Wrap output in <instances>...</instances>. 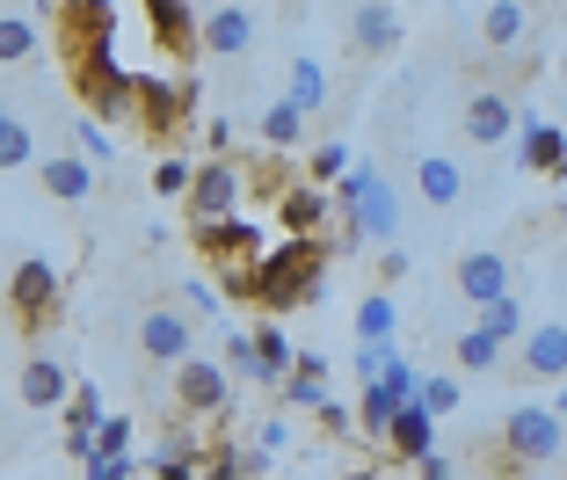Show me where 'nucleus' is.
Here are the masks:
<instances>
[{
  "label": "nucleus",
  "instance_id": "f257e3e1",
  "mask_svg": "<svg viewBox=\"0 0 567 480\" xmlns=\"http://www.w3.org/2000/svg\"><path fill=\"white\" fill-rule=\"evenodd\" d=\"M320 284H328V248H320V241H277L255 269L218 277V292L255 298L262 314H291V306H313Z\"/></svg>",
  "mask_w": 567,
  "mask_h": 480
},
{
  "label": "nucleus",
  "instance_id": "f03ea898",
  "mask_svg": "<svg viewBox=\"0 0 567 480\" xmlns=\"http://www.w3.org/2000/svg\"><path fill=\"white\" fill-rule=\"evenodd\" d=\"M73 88H81L87 116H102V124H132V73H124L110 51H73Z\"/></svg>",
  "mask_w": 567,
  "mask_h": 480
},
{
  "label": "nucleus",
  "instance_id": "7ed1b4c3",
  "mask_svg": "<svg viewBox=\"0 0 567 480\" xmlns=\"http://www.w3.org/2000/svg\"><path fill=\"white\" fill-rule=\"evenodd\" d=\"M502 451L517 466H553V459H567V422L553 408H538V400H524V408H509V422H502Z\"/></svg>",
  "mask_w": 567,
  "mask_h": 480
},
{
  "label": "nucleus",
  "instance_id": "20e7f679",
  "mask_svg": "<svg viewBox=\"0 0 567 480\" xmlns=\"http://www.w3.org/2000/svg\"><path fill=\"white\" fill-rule=\"evenodd\" d=\"M189 102H197V88H189V81H161V73H146V81H132V124L167 146V139L183 132Z\"/></svg>",
  "mask_w": 567,
  "mask_h": 480
},
{
  "label": "nucleus",
  "instance_id": "39448f33",
  "mask_svg": "<svg viewBox=\"0 0 567 480\" xmlns=\"http://www.w3.org/2000/svg\"><path fill=\"white\" fill-rule=\"evenodd\" d=\"M8 314H16L22 335H37L51 314H59V263H44V255H30V263L8 269Z\"/></svg>",
  "mask_w": 567,
  "mask_h": 480
},
{
  "label": "nucleus",
  "instance_id": "423d86ee",
  "mask_svg": "<svg viewBox=\"0 0 567 480\" xmlns=\"http://www.w3.org/2000/svg\"><path fill=\"white\" fill-rule=\"evenodd\" d=\"M197 248L204 263H218V277H234V269H255L269 255V233L248 218H218V226H197Z\"/></svg>",
  "mask_w": 567,
  "mask_h": 480
},
{
  "label": "nucleus",
  "instance_id": "0eeeda50",
  "mask_svg": "<svg viewBox=\"0 0 567 480\" xmlns=\"http://www.w3.org/2000/svg\"><path fill=\"white\" fill-rule=\"evenodd\" d=\"M517 371L538 386H567V320H532L517 343Z\"/></svg>",
  "mask_w": 567,
  "mask_h": 480
},
{
  "label": "nucleus",
  "instance_id": "6e6552de",
  "mask_svg": "<svg viewBox=\"0 0 567 480\" xmlns=\"http://www.w3.org/2000/svg\"><path fill=\"white\" fill-rule=\"evenodd\" d=\"M189 218L218 226V218H240V167L234 161H204L197 183H189Z\"/></svg>",
  "mask_w": 567,
  "mask_h": 480
},
{
  "label": "nucleus",
  "instance_id": "1a4fd4ad",
  "mask_svg": "<svg viewBox=\"0 0 567 480\" xmlns=\"http://www.w3.org/2000/svg\"><path fill=\"white\" fill-rule=\"evenodd\" d=\"M458 132H466V146H509V132H517V102H509V88H473Z\"/></svg>",
  "mask_w": 567,
  "mask_h": 480
},
{
  "label": "nucleus",
  "instance_id": "9d476101",
  "mask_svg": "<svg viewBox=\"0 0 567 480\" xmlns=\"http://www.w3.org/2000/svg\"><path fill=\"white\" fill-rule=\"evenodd\" d=\"M226 400H234V386H226V371L212 357H183L175 365V408L183 415H226Z\"/></svg>",
  "mask_w": 567,
  "mask_h": 480
},
{
  "label": "nucleus",
  "instance_id": "9b49d317",
  "mask_svg": "<svg viewBox=\"0 0 567 480\" xmlns=\"http://www.w3.org/2000/svg\"><path fill=\"white\" fill-rule=\"evenodd\" d=\"M451 292L466 298L473 314H481V306H495V298H509V255H495V248H473L466 263L451 269Z\"/></svg>",
  "mask_w": 567,
  "mask_h": 480
},
{
  "label": "nucleus",
  "instance_id": "f8f14e48",
  "mask_svg": "<svg viewBox=\"0 0 567 480\" xmlns=\"http://www.w3.org/2000/svg\"><path fill=\"white\" fill-rule=\"evenodd\" d=\"M138 349H146L153 365H183V357H197V320L153 306V314L138 320Z\"/></svg>",
  "mask_w": 567,
  "mask_h": 480
},
{
  "label": "nucleus",
  "instance_id": "ddd939ff",
  "mask_svg": "<svg viewBox=\"0 0 567 480\" xmlns=\"http://www.w3.org/2000/svg\"><path fill=\"white\" fill-rule=\"evenodd\" d=\"M146 22H153V44L167 59H197L204 51V22L189 16V0H146Z\"/></svg>",
  "mask_w": 567,
  "mask_h": 480
},
{
  "label": "nucleus",
  "instance_id": "4468645a",
  "mask_svg": "<svg viewBox=\"0 0 567 480\" xmlns=\"http://www.w3.org/2000/svg\"><path fill=\"white\" fill-rule=\"evenodd\" d=\"M59 30H66V59L73 51H110L117 16H110V0H59Z\"/></svg>",
  "mask_w": 567,
  "mask_h": 480
},
{
  "label": "nucleus",
  "instance_id": "2eb2a0df",
  "mask_svg": "<svg viewBox=\"0 0 567 480\" xmlns=\"http://www.w3.org/2000/svg\"><path fill=\"white\" fill-rule=\"evenodd\" d=\"M334 218V204H328V190H313V183H291L277 197V226H284V241H320V226Z\"/></svg>",
  "mask_w": 567,
  "mask_h": 480
},
{
  "label": "nucleus",
  "instance_id": "dca6fc26",
  "mask_svg": "<svg viewBox=\"0 0 567 480\" xmlns=\"http://www.w3.org/2000/svg\"><path fill=\"white\" fill-rule=\"evenodd\" d=\"M37 183L59 204H87L95 197V167H87L81 153H37Z\"/></svg>",
  "mask_w": 567,
  "mask_h": 480
},
{
  "label": "nucleus",
  "instance_id": "f3484780",
  "mask_svg": "<svg viewBox=\"0 0 567 480\" xmlns=\"http://www.w3.org/2000/svg\"><path fill=\"white\" fill-rule=\"evenodd\" d=\"M481 44L495 51V59L524 51V44H532V8H524V0H487V8H481Z\"/></svg>",
  "mask_w": 567,
  "mask_h": 480
},
{
  "label": "nucleus",
  "instance_id": "a211bd4d",
  "mask_svg": "<svg viewBox=\"0 0 567 480\" xmlns=\"http://www.w3.org/2000/svg\"><path fill=\"white\" fill-rule=\"evenodd\" d=\"M393 44H401V8L393 0H364L357 22H350V51L357 59H385Z\"/></svg>",
  "mask_w": 567,
  "mask_h": 480
},
{
  "label": "nucleus",
  "instance_id": "6ab92c4d",
  "mask_svg": "<svg viewBox=\"0 0 567 480\" xmlns=\"http://www.w3.org/2000/svg\"><path fill=\"white\" fill-rule=\"evenodd\" d=\"M415 197L430 204V212H451V204L466 197V167L451 161V153H422L415 161Z\"/></svg>",
  "mask_w": 567,
  "mask_h": 480
},
{
  "label": "nucleus",
  "instance_id": "aec40b11",
  "mask_svg": "<svg viewBox=\"0 0 567 480\" xmlns=\"http://www.w3.org/2000/svg\"><path fill=\"white\" fill-rule=\"evenodd\" d=\"M204 51H212V59H248L255 51V16L234 8V0L212 8V16H204Z\"/></svg>",
  "mask_w": 567,
  "mask_h": 480
},
{
  "label": "nucleus",
  "instance_id": "412c9836",
  "mask_svg": "<svg viewBox=\"0 0 567 480\" xmlns=\"http://www.w3.org/2000/svg\"><path fill=\"white\" fill-rule=\"evenodd\" d=\"M385 445H393V459H430L436 451V415L422 408V400H401V415H393V430H385Z\"/></svg>",
  "mask_w": 567,
  "mask_h": 480
},
{
  "label": "nucleus",
  "instance_id": "4be33fe9",
  "mask_svg": "<svg viewBox=\"0 0 567 480\" xmlns=\"http://www.w3.org/2000/svg\"><path fill=\"white\" fill-rule=\"evenodd\" d=\"M517 124H524L517 161L538 167V175H567V132H560V124H546V116H517Z\"/></svg>",
  "mask_w": 567,
  "mask_h": 480
},
{
  "label": "nucleus",
  "instance_id": "5701e85b",
  "mask_svg": "<svg viewBox=\"0 0 567 480\" xmlns=\"http://www.w3.org/2000/svg\"><path fill=\"white\" fill-rule=\"evenodd\" d=\"M22 400H30V408H66L73 371L59 365V357H30V365H22Z\"/></svg>",
  "mask_w": 567,
  "mask_h": 480
},
{
  "label": "nucleus",
  "instance_id": "b1692460",
  "mask_svg": "<svg viewBox=\"0 0 567 480\" xmlns=\"http://www.w3.org/2000/svg\"><path fill=\"white\" fill-rule=\"evenodd\" d=\"M197 466H204V437L189 430H167L161 451H153V480H197Z\"/></svg>",
  "mask_w": 567,
  "mask_h": 480
},
{
  "label": "nucleus",
  "instance_id": "393cba45",
  "mask_svg": "<svg viewBox=\"0 0 567 480\" xmlns=\"http://www.w3.org/2000/svg\"><path fill=\"white\" fill-rule=\"evenodd\" d=\"M255 365H262V379H291V365H299V349L277 320H255Z\"/></svg>",
  "mask_w": 567,
  "mask_h": 480
},
{
  "label": "nucleus",
  "instance_id": "a878e982",
  "mask_svg": "<svg viewBox=\"0 0 567 480\" xmlns=\"http://www.w3.org/2000/svg\"><path fill=\"white\" fill-rule=\"evenodd\" d=\"M284 102H299L306 116L328 102V67L320 59H291V73H284Z\"/></svg>",
  "mask_w": 567,
  "mask_h": 480
},
{
  "label": "nucleus",
  "instance_id": "bb28decb",
  "mask_svg": "<svg viewBox=\"0 0 567 480\" xmlns=\"http://www.w3.org/2000/svg\"><path fill=\"white\" fill-rule=\"evenodd\" d=\"M299 139H306V110H299V102H269V110H262V146L269 153H291V146H299Z\"/></svg>",
  "mask_w": 567,
  "mask_h": 480
},
{
  "label": "nucleus",
  "instance_id": "cd10ccee",
  "mask_svg": "<svg viewBox=\"0 0 567 480\" xmlns=\"http://www.w3.org/2000/svg\"><path fill=\"white\" fill-rule=\"evenodd\" d=\"M451 357H458V371H502L509 349H502L495 335H481V328H458V335H451Z\"/></svg>",
  "mask_w": 567,
  "mask_h": 480
},
{
  "label": "nucleus",
  "instance_id": "c85d7f7f",
  "mask_svg": "<svg viewBox=\"0 0 567 480\" xmlns=\"http://www.w3.org/2000/svg\"><path fill=\"white\" fill-rule=\"evenodd\" d=\"M393 415H401V394H393L385 379H371L364 400H357V430H364V437H385V430H393Z\"/></svg>",
  "mask_w": 567,
  "mask_h": 480
},
{
  "label": "nucleus",
  "instance_id": "c756f323",
  "mask_svg": "<svg viewBox=\"0 0 567 480\" xmlns=\"http://www.w3.org/2000/svg\"><path fill=\"white\" fill-rule=\"evenodd\" d=\"M473 328H481V335H495L502 349H509V343H524V298L509 292V298H495V306H481V314H473Z\"/></svg>",
  "mask_w": 567,
  "mask_h": 480
},
{
  "label": "nucleus",
  "instance_id": "7c9ffc66",
  "mask_svg": "<svg viewBox=\"0 0 567 480\" xmlns=\"http://www.w3.org/2000/svg\"><path fill=\"white\" fill-rule=\"evenodd\" d=\"M284 400L320 415V400H328V365H320V357H299V365H291V379H284Z\"/></svg>",
  "mask_w": 567,
  "mask_h": 480
},
{
  "label": "nucleus",
  "instance_id": "2f4dec72",
  "mask_svg": "<svg viewBox=\"0 0 567 480\" xmlns=\"http://www.w3.org/2000/svg\"><path fill=\"white\" fill-rule=\"evenodd\" d=\"M0 167H37V132L0 102Z\"/></svg>",
  "mask_w": 567,
  "mask_h": 480
},
{
  "label": "nucleus",
  "instance_id": "473e14b6",
  "mask_svg": "<svg viewBox=\"0 0 567 480\" xmlns=\"http://www.w3.org/2000/svg\"><path fill=\"white\" fill-rule=\"evenodd\" d=\"M37 44H44V30H37L30 16H0V67H22V59H37Z\"/></svg>",
  "mask_w": 567,
  "mask_h": 480
},
{
  "label": "nucleus",
  "instance_id": "72a5a7b5",
  "mask_svg": "<svg viewBox=\"0 0 567 480\" xmlns=\"http://www.w3.org/2000/svg\"><path fill=\"white\" fill-rule=\"evenodd\" d=\"M393 320H401V314H393V298L371 292L364 306H357V343H393Z\"/></svg>",
  "mask_w": 567,
  "mask_h": 480
},
{
  "label": "nucleus",
  "instance_id": "f704fd0d",
  "mask_svg": "<svg viewBox=\"0 0 567 480\" xmlns=\"http://www.w3.org/2000/svg\"><path fill=\"white\" fill-rule=\"evenodd\" d=\"M240 473H248V451H240V445H226V437H218V445H204L197 480H240Z\"/></svg>",
  "mask_w": 567,
  "mask_h": 480
},
{
  "label": "nucleus",
  "instance_id": "c9c22d12",
  "mask_svg": "<svg viewBox=\"0 0 567 480\" xmlns=\"http://www.w3.org/2000/svg\"><path fill=\"white\" fill-rule=\"evenodd\" d=\"M73 146H81L87 167H110V161H117V146H110V132H102V116H81V124H73Z\"/></svg>",
  "mask_w": 567,
  "mask_h": 480
},
{
  "label": "nucleus",
  "instance_id": "e433bc0d",
  "mask_svg": "<svg viewBox=\"0 0 567 480\" xmlns=\"http://www.w3.org/2000/svg\"><path fill=\"white\" fill-rule=\"evenodd\" d=\"M95 459H132V415H102V430H95Z\"/></svg>",
  "mask_w": 567,
  "mask_h": 480
},
{
  "label": "nucleus",
  "instance_id": "4c0bfd02",
  "mask_svg": "<svg viewBox=\"0 0 567 480\" xmlns=\"http://www.w3.org/2000/svg\"><path fill=\"white\" fill-rule=\"evenodd\" d=\"M189 183H197V167H189V161H175V153L153 161V190H161V197H189Z\"/></svg>",
  "mask_w": 567,
  "mask_h": 480
},
{
  "label": "nucleus",
  "instance_id": "58836bf2",
  "mask_svg": "<svg viewBox=\"0 0 567 480\" xmlns=\"http://www.w3.org/2000/svg\"><path fill=\"white\" fill-rule=\"evenodd\" d=\"M422 408H430V415H451V408H458V379H451V371H444V379H422Z\"/></svg>",
  "mask_w": 567,
  "mask_h": 480
},
{
  "label": "nucleus",
  "instance_id": "ea45409f",
  "mask_svg": "<svg viewBox=\"0 0 567 480\" xmlns=\"http://www.w3.org/2000/svg\"><path fill=\"white\" fill-rule=\"evenodd\" d=\"M342 175H350V146H320L313 153V190L320 183H342Z\"/></svg>",
  "mask_w": 567,
  "mask_h": 480
},
{
  "label": "nucleus",
  "instance_id": "a19ab883",
  "mask_svg": "<svg viewBox=\"0 0 567 480\" xmlns=\"http://www.w3.org/2000/svg\"><path fill=\"white\" fill-rule=\"evenodd\" d=\"M226 371H234V379H262V365H255V335H234V343H226Z\"/></svg>",
  "mask_w": 567,
  "mask_h": 480
},
{
  "label": "nucleus",
  "instance_id": "79ce46f5",
  "mask_svg": "<svg viewBox=\"0 0 567 480\" xmlns=\"http://www.w3.org/2000/svg\"><path fill=\"white\" fill-rule=\"evenodd\" d=\"M385 357H393V343H357V379H379V371H385Z\"/></svg>",
  "mask_w": 567,
  "mask_h": 480
},
{
  "label": "nucleus",
  "instance_id": "37998d69",
  "mask_svg": "<svg viewBox=\"0 0 567 480\" xmlns=\"http://www.w3.org/2000/svg\"><path fill=\"white\" fill-rule=\"evenodd\" d=\"M320 422H328V437H357V408H342V400H320Z\"/></svg>",
  "mask_w": 567,
  "mask_h": 480
},
{
  "label": "nucleus",
  "instance_id": "c03bdc74",
  "mask_svg": "<svg viewBox=\"0 0 567 480\" xmlns=\"http://www.w3.org/2000/svg\"><path fill=\"white\" fill-rule=\"evenodd\" d=\"M408 277V248L393 241V248H379V284H401Z\"/></svg>",
  "mask_w": 567,
  "mask_h": 480
},
{
  "label": "nucleus",
  "instance_id": "a18cd8bd",
  "mask_svg": "<svg viewBox=\"0 0 567 480\" xmlns=\"http://www.w3.org/2000/svg\"><path fill=\"white\" fill-rule=\"evenodd\" d=\"M132 473H138L132 459H87V473H81V480H132Z\"/></svg>",
  "mask_w": 567,
  "mask_h": 480
},
{
  "label": "nucleus",
  "instance_id": "49530a36",
  "mask_svg": "<svg viewBox=\"0 0 567 480\" xmlns=\"http://www.w3.org/2000/svg\"><path fill=\"white\" fill-rule=\"evenodd\" d=\"M204 146L226 153V146H234V124H226V116H212V124H204Z\"/></svg>",
  "mask_w": 567,
  "mask_h": 480
},
{
  "label": "nucleus",
  "instance_id": "de8ad7c7",
  "mask_svg": "<svg viewBox=\"0 0 567 480\" xmlns=\"http://www.w3.org/2000/svg\"><path fill=\"white\" fill-rule=\"evenodd\" d=\"M415 473H422V480H451V466H444V459H436V451H430V459H422Z\"/></svg>",
  "mask_w": 567,
  "mask_h": 480
},
{
  "label": "nucleus",
  "instance_id": "09e8293b",
  "mask_svg": "<svg viewBox=\"0 0 567 480\" xmlns=\"http://www.w3.org/2000/svg\"><path fill=\"white\" fill-rule=\"evenodd\" d=\"M553 415H560V422H567V386H560V400H553Z\"/></svg>",
  "mask_w": 567,
  "mask_h": 480
},
{
  "label": "nucleus",
  "instance_id": "8fccbe9b",
  "mask_svg": "<svg viewBox=\"0 0 567 480\" xmlns=\"http://www.w3.org/2000/svg\"><path fill=\"white\" fill-rule=\"evenodd\" d=\"M0 306H8V269H0Z\"/></svg>",
  "mask_w": 567,
  "mask_h": 480
},
{
  "label": "nucleus",
  "instance_id": "3c124183",
  "mask_svg": "<svg viewBox=\"0 0 567 480\" xmlns=\"http://www.w3.org/2000/svg\"><path fill=\"white\" fill-rule=\"evenodd\" d=\"M350 480H379V473H350Z\"/></svg>",
  "mask_w": 567,
  "mask_h": 480
},
{
  "label": "nucleus",
  "instance_id": "603ef678",
  "mask_svg": "<svg viewBox=\"0 0 567 480\" xmlns=\"http://www.w3.org/2000/svg\"><path fill=\"white\" fill-rule=\"evenodd\" d=\"M560 73H567V51H560Z\"/></svg>",
  "mask_w": 567,
  "mask_h": 480
}]
</instances>
